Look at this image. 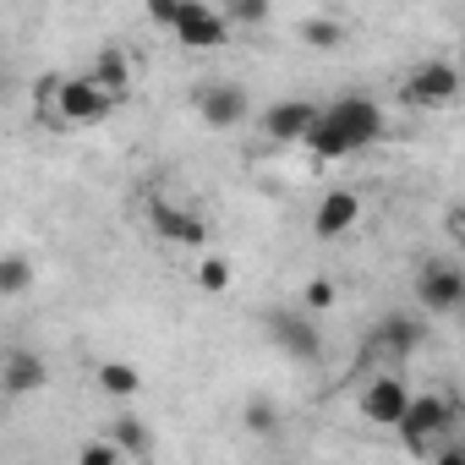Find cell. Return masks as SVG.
<instances>
[{
  "label": "cell",
  "mask_w": 465,
  "mask_h": 465,
  "mask_svg": "<svg viewBox=\"0 0 465 465\" xmlns=\"http://www.w3.org/2000/svg\"><path fill=\"white\" fill-rule=\"evenodd\" d=\"M378 137H383V110L372 99L351 94V99H334L329 110H318V121L307 132V148L318 159H351V153H361Z\"/></svg>",
  "instance_id": "obj_1"
},
{
  "label": "cell",
  "mask_w": 465,
  "mask_h": 465,
  "mask_svg": "<svg viewBox=\"0 0 465 465\" xmlns=\"http://www.w3.org/2000/svg\"><path fill=\"white\" fill-rule=\"evenodd\" d=\"M449 421H454V405L443 400V394H411L405 400V411H400V421H394V432H400V443H405V454H427L443 432H449Z\"/></svg>",
  "instance_id": "obj_2"
},
{
  "label": "cell",
  "mask_w": 465,
  "mask_h": 465,
  "mask_svg": "<svg viewBox=\"0 0 465 465\" xmlns=\"http://www.w3.org/2000/svg\"><path fill=\"white\" fill-rule=\"evenodd\" d=\"M263 334H269V345H274L280 356H291V361H302V367H312V361L323 356L318 323H312L307 312H296V307H269V312H263Z\"/></svg>",
  "instance_id": "obj_3"
},
{
  "label": "cell",
  "mask_w": 465,
  "mask_h": 465,
  "mask_svg": "<svg viewBox=\"0 0 465 465\" xmlns=\"http://www.w3.org/2000/svg\"><path fill=\"white\" fill-rule=\"evenodd\" d=\"M416 302H421V312H432V318H454V312L465 307V274H460L454 263H443V258L421 263V274H416Z\"/></svg>",
  "instance_id": "obj_4"
},
{
  "label": "cell",
  "mask_w": 465,
  "mask_h": 465,
  "mask_svg": "<svg viewBox=\"0 0 465 465\" xmlns=\"http://www.w3.org/2000/svg\"><path fill=\"white\" fill-rule=\"evenodd\" d=\"M45 383H50V361L39 351H28V345H12L6 361H0V394L6 400H34V394H45Z\"/></svg>",
  "instance_id": "obj_5"
},
{
  "label": "cell",
  "mask_w": 465,
  "mask_h": 465,
  "mask_svg": "<svg viewBox=\"0 0 465 465\" xmlns=\"http://www.w3.org/2000/svg\"><path fill=\"white\" fill-rule=\"evenodd\" d=\"M148 224H153V236L159 242H170V247H208V219L203 213H192V208H181V203H153L148 208Z\"/></svg>",
  "instance_id": "obj_6"
},
{
  "label": "cell",
  "mask_w": 465,
  "mask_h": 465,
  "mask_svg": "<svg viewBox=\"0 0 465 465\" xmlns=\"http://www.w3.org/2000/svg\"><path fill=\"white\" fill-rule=\"evenodd\" d=\"M50 99H55V121H61V126H88V121H104V110H110V99H104L88 77L55 83Z\"/></svg>",
  "instance_id": "obj_7"
},
{
  "label": "cell",
  "mask_w": 465,
  "mask_h": 465,
  "mask_svg": "<svg viewBox=\"0 0 465 465\" xmlns=\"http://www.w3.org/2000/svg\"><path fill=\"white\" fill-rule=\"evenodd\" d=\"M175 45H186V50H213V45H224V34H230V23L219 17V6H208V0H181V17H175Z\"/></svg>",
  "instance_id": "obj_8"
},
{
  "label": "cell",
  "mask_w": 465,
  "mask_h": 465,
  "mask_svg": "<svg viewBox=\"0 0 465 465\" xmlns=\"http://www.w3.org/2000/svg\"><path fill=\"white\" fill-rule=\"evenodd\" d=\"M405 99H411V104H454V99H460V72H454V61H421V66L405 77Z\"/></svg>",
  "instance_id": "obj_9"
},
{
  "label": "cell",
  "mask_w": 465,
  "mask_h": 465,
  "mask_svg": "<svg viewBox=\"0 0 465 465\" xmlns=\"http://www.w3.org/2000/svg\"><path fill=\"white\" fill-rule=\"evenodd\" d=\"M247 110H252V99H247V88H236V83H208V88H197V115H203L208 126H219V132L242 126Z\"/></svg>",
  "instance_id": "obj_10"
},
{
  "label": "cell",
  "mask_w": 465,
  "mask_h": 465,
  "mask_svg": "<svg viewBox=\"0 0 465 465\" xmlns=\"http://www.w3.org/2000/svg\"><path fill=\"white\" fill-rule=\"evenodd\" d=\"M312 121H318V104H307V99H280V104L263 110V137H269V143H307Z\"/></svg>",
  "instance_id": "obj_11"
},
{
  "label": "cell",
  "mask_w": 465,
  "mask_h": 465,
  "mask_svg": "<svg viewBox=\"0 0 465 465\" xmlns=\"http://www.w3.org/2000/svg\"><path fill=\"white\" fill-rule=\"evenodd\" d=\"M405 400H411V389H405L394 372L367 378V389H361V416H367L372 427H394V421H400V411H405Z\"/></svg>",
  "instance_id": "obj_12"
},
{
  "label": "cell",
  "mask_w": 465,
  "mask_h": 465,
  "mask_svg": "<svg viewBox=\"0 0 465 465\" xmlns=\"http://www.w3.org/2000/svg\"><path fill=\"white\" fill-rule=\"evenodd\" d=\"M356 219H361V197H356L351 186H334V192H323V203H318V213H312V236L334 242V236H345Z\"/></svg>",
  "instance_id": "obj_13"
},
{
  "label": "cell",
  "mask_w": 465,
  "mask_h": 465,
  "mask_svg": "<svg viewBox=\"0 0 465 465\" xmlns=\"http://www.w3.org/2000/svg\"><path fill=\"white\" fill-rule=\"evenodd\" d=\"M416 345H421V323H416V318H400V312H394V318H383V323L361 340L367 361H372V356H394V361H400V356H411Z\"/></svg>",
  "instance_id": "obj_14"
},
{
  "label": "cell",
  "mask_w": 465,
  "mask_h": 465,
  "mask_svg": "<svg viewBox=\"0 0 465 465\" xmlns=\"http://www.w3.org/2000/svg\"><path fill=\"white\" fill-rule=\"evenodd\" d=\"M88 83L110 99V104H121L126 94H132V61H126V50H115V45H104L99 55H94V72H88Z\"/></svg>",
  "instance_id": "obj_15"
},
{
  "label": "cell",
  "mask_w": 465,
  "mask_h": 465,
  "mask_svg": "<svg viewBox=\"0 0 465 465\" xmlns=\"http://www.w3.org/2000/svg\"><path fill=\"white\" fill-rule=\"evenodd\" d=\"M104 438L115 443L121 460H148V454H153V427H148L143 416H115Z\"/></svg>",
  "instance_id": "obj_16"
},
{
  "label": "cell",
  "mask_w": 465,
  "mask_h": 465,
  "mask_svg": "<svg viewBox=\"0 0 465 465\" xmlns=\"http://www.w3.org/2000/svg\"><path fill=\"white\" fill-rule=\"evenodd\" d=\"M242 427H247V438H274V432H280V405H274L269 394H247Z\"/></svg>",
  "instance_id": "obj_17"
},
{
  "label": "cell",
  "mask_w": 465,
  "mask_h": 465,
  "mask_svg": "<svg viewBox=\"0 0 465 465\" xmlns=\"http://www.w3.org/2000/svg\"><path fill=\"white\" fill-rule=\"evenodd\" d=\"M34 291V263L23 252H6L0 258V296H28Z\"/></svg>",
  "instance_id": "obj_18"
},
{
  "label": "cell",
  "mask_w": 465,
  "mask_h": 465,
  "mask_svg": "<svg viewBox=\"0 0 465 465\" xmlns=\"http://www.w3.org/2000/svg\"><path fill=\"white\" fill-rule=\"evenodd\" d=\"M302 39H307L312 50H340V45H345V23H340V17H307V23H302Z\"/></svg>",
  "instance_id": "obj_19"
},
{
  "label": "cell",
  "mask_w": 465,
  "mask_h": 465,
  "mask_svg": "<svg viewBox=\"0 0 465 465\" xmlns=\"http://www.w3.org/2000/svg\"><path fill=\"white\" fill-rule=\"evenodd\" d=\"M99 389L115 394V400H126V394L143 389V378H137V367H126V361H104V367H99Z\"/></svg>",
  "instance_id": "obj_20"
},
{
  "label": "cell",
  "mask_w": 465,
  "mask_h": 465,
  "mask_svg": "<svg viewBox=\"0 0 465 465\" xmlns=\"http://www.w3.org/2000/svg\"><path fill=\"white\" fill-rule=\"evenodd\" d=\"M230 280H236V274H230V258H219V252H208V258L197 263V285H203L208 296H219V291H230Z\"/></svg>",
  "instance_id": "obj_21"
},
{
  "label": "cell",
  "mask_w": 465,
  "mask_h": 465,
  "mask_svg": "<svg viewBox=\"0 0 465 465\" xmlns=\"http://www.w3.org/2000/svg\"><path fill=\"white\" fill-rule=\"evenodd\" d=\"M219 17H224V23L252 28V23H263V17H269V6H263V0H230V6H219Z\"/></svg>",
  "instance_id": "obj_22"
},
{
  "label": "cell",
  "mask_w": 465,
  "mask_h": 465,
  "mask_svg": "<svg viewBox=\"0 0 465 465\" xmlns=\"http://www.w3.org/2000/svg\"><path fill=\"white\" fill-rule=\"evenodd\" d=\"M334 302H340V285H334V280H312V285L302 291V307H307V318H312V312H323V307H334Z\"/></svg>",
  "instance_id": "obj_23"
},
{
  "label": "cell",
  "mask_w": 465,
  "mask_h": 465,
  "mask_svg": "<svg viewBox=\"0 0 465 465\" xmlns=\"http://www.w3.org/2000/svg\"><path fill=\"white\" fill-rule=\"evenodd\" d=\"M77 465H121V454H115L110 438H88V443L77 449Z\"/></svg>",
  "instance_id": "obj_24"
},
{
  "label": "cell",
  "mask_w": 465,
  "mask_h": 465,
  "mask_svg": "<svg viewBox=\"0 0 465 465\" xmlns=\"http://www.w3.org/2000/svg\"><path fill=\"white\" fill-rule=\"evenodd\" d=\"M175 17H181V0H148V23L153 28H175Z\"/></svg>",
  "instance_id": "obj_25"
},
{
  "label": "cell",
  "mask_w": 465,
  "mask_h": 465,
  "mask_svg": "<svg viewBox=\"0 0 465 465\" xmlns=\"http://www.w3.org/2000/svg\"><path fill=\"white\" fill-rule=\"evenodd\" d=\"M432 465H465V454H460V449H454V443H449V449H443V454H438V460H432Z\"/></svg>",
  "instance_id": "obj_26"
}]
</instances>
